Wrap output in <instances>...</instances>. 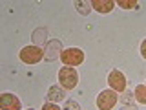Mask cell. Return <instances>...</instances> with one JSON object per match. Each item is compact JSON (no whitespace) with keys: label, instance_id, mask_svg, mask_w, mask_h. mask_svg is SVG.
I'll return each instance as SVG.
<instances>
[{"label":"cell","instance_id":"5bb4252c","mask_svg":"<svg viewBox=\"0 0 146 110\" xmlns=\"http://www.w3.org/2000/svg\"><path fill=\"white\" fill-rule=\"evenodd\" d=\"M141 55H143V59H146V39L141 42Z\"/></svg>","mask_w":146,"mask_h":110},{"label":"cell","instance_id":"9c48e42d","mask_svg":"<svg viewBox=\"0 0 146 110\" xmlns=\"http://www.w3.org/2000/svg\"><path fill=\"white\" fill-rule=\"evenodd\" d=\"M133 94H135V101H137V103H141V105H146V86H144V85H139V86H135Z\"/></svg>","mask_w":146,"mask_h":110},{"label":"cell","instance_id":"4fadbf2b","mask_svg":"<svg viewBox=\"0 0 146 110\" xmlns=\"http://www.w3.org/2000/svg\"><path fill=\"white\" fill-rule=\"evenodd\" d=\"M42 110H62V108L58 107L57 103H44V107H42Z\"/></svg>","mask_w":146,"mask_h":110},{"label":"cell","instance_id":"3957f363","mask_svg":"<svg viewBox=\"0 0 146 110\" xmlns=\"http://www.w3.org/2000/svg\"><path fill=\"white\" fill-rule=\"evenodd\" d=\"M18 57H20V61L24 64H36V62L42 61L44 52L38 48V46H26V48L20 50Z\"/></svg>","mask_w":146,"mask_h":110},{"label":"cell","instance_id":"30bf717a","mask_svg":"<svg viewBox=\"0 0 146 110\" xmlns=\"http://www.w3.org/2000/svg\"><path fill=\"white\" fill-rule=\"evenodd\" d=\"M119 101H122V105H135V94L126 88L121 95H119Z\"/></svg>","mask_w":146,"mask_h":110},{"label":"cell","instance_id":"8992f818","mask_svg":"<svg viewBox=\"0 0 146 110\" xmlns=\"http://www.w3.org/2000/svg\"><path fill=\"white\" fill-rule=\"evenodd\" d=\"M0 108L2 110H22V103L15 94L6 92V94L0 95Z\"/></svg>","mask_w":146,"mask_h":110},{"label":"cell","instance_id":"8fae6325","mask_svg":"<svg viewBox=\"0 0 146 110\" xmlns=\"http://www.w3.org/2000/svg\"><path fill=\"white\" fill-rule=\"evenodd\" d=\"M117 6L122 7V9H137L139 4H137L135 0H117Z\"/></svg>","mask_w":146,"mask_h":110},{"label":"cell","instance_id":"7a4b0ae2","mask_svg":"<svg viewBox=\"0 0 146 110\" xmlns=\"http://www.w3.org/2000/svg\"><path fill=\"white\" fill-rule=\"evenodd\" d=\"M117 101H119V94L115 90L108 88V90H102L97 95V101H95V103H97L99 110H113V107L117 105Z\"/></svg>","mask_w":146,"mask_h":110},{"label":"cell","instance_id":"9a60e30c","mask_svg":"<svg viewBox=\"0 0 146 110\" xmlns=\"http://www.w3.org/2000/svg\"><path fill=\"white\" fill-rule=\"evenodd\" d=\"M121 110H139V108H137L135 105H124V107H122Z\"/></svg>","mask_w":146,"mask_h":110},{"label":"cell","instance_id":"e0dca14e","mask_svg":"<svg viewBox=\"0 0 146 110\" xmlns=\"http://www.w3.org/2000/svg\"><path fill=\"white\" fill-rule=\"evenodd\" d=\"M144 86H146V85H144Z\"/></svg>","mask_w":146,"mask_h":110},{"label":"cell","instance_id":"277c9868","mask_svg":"<svg viewBox=\"0 0 146 110\" xmlns=\"http://www.w3.org/2000/svg\"><path fill=\"white\" fill-rule=\"evenodd\" d=\"M60 61L62 64H66V66H79V64H82V61H84V52L79 48H70V50H64V52H60Z\"/></svg>","mask_w":146,"mask_h":110},{"label":"cell","instance_id":"5b68a950","mask_svg":"<svg viewBox=\"0 0 146 110\" xmlns=\"http://www.w3.org/2000/svg\"><path fill=\"white\" fill-rule=\"evenodd\" d=\"M108 85L111 90H115L117 94H122L126 90V77L121 70H111L108 75Z\"/></svg>","mask_w":146,"mask_h":110},{"label":"cell","instance_id":"2e32d148","mask_svg":"<svg viewBox=\"0 0 146 110\" xmlns=\"http://www.w3.org/2000/svg\"><path fill=\"white\" fill-rule=\"evenodd\" d=\"M27 110H33V108H27Z\"/></svg>","mask_w":146,"mask_h":110},{"label":"cell","instance_id":"6da1fadb","mask_svg":"<svg viewBox=\"0 0 146 110\" xmlns=\"http://www.w3.org/2000/svg\"><path fill=\"white\" fill-rule=\"evenodd\" d=\"M79 82V73H77L75 68L71 66H62L58 70V85L62 86L64 90H73Z\"/></svg>","mask_w":146,"mask_h":110},{"label":"cell","instance_id":"52a82bcc","mask_svg":"<svg viewBox=\"0 0 146 110\" xmlns=\"http://www.w3.org/2000/svg\"><path fill=\"white\" fill-rule=\"evenodd\" d=\"M48 103H58V101H64L66 99V90L62 88H58V86H53V88H49V92H48Z\"/></svg>","mask_w":146,"mask_h":110},{"label":"cell","instance_id":"ba28073f","mask_svg":"<svg viewBox=\"0 0 146 110\" xmlns=\"http://www.w3.org/2000/svg\"><path fill=\"white\" fill-rule=\"evenodd\" d=\"M90 6L99 13H110L113 7H115V2H111V0H93Z\"/></svg>","mask_w":146,"mask_h":110},{"label":"cell","instance_id":"7c38bea8","mask_svg":"<svg viewBox=\"0 0 146 110\" xmlns=\"http://www.w3.org/2000/svg\"><path fill=\"white\" fill-rule=\"evenodd\" d=\"M62 110H80L79 103H75V101H66V105H64Z\"/></svg>","mask_w":146,"mask_h":110}]
</instances>
